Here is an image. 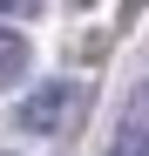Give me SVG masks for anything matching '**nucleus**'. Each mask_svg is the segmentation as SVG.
Instances as JSON below:
<instances>
[{"label": "nucleus", "instance_id": "nucleus-2", "mask_svg": "<svg viewBox=\"0 0 149 156\" xmlns=\"http://www.w3.org/2000/svg\"><path fill=\"white\" fill-rule=\"evenodd\" d=\"M20 68H27V34L0 27V88H7V82H20Z\"/></svg>", "mask_w": 149, "mask_h": 156}, {"label": "nucleus", "instance_id": "nucleus-3", "mask_svg": "<svg viewBox=\"0 0 149 156\" xmlns=\"http://www.w3.org/2000/svg\"><path fill=\"white\" fill-rule=\"evenodd\" d=\"M109 156H149V122L142 115H129L115 129V143H109Z\"/></svg>", "mask_w": 149, "mask_h": 156}, {"label": "nucleus", "instance_id": "nucleus-5", "mask_svg": "<svg viewBox=\"0 0 149 156\" xmlns=\"http://www.w3.org/2000/svg\"><path fill=\"white\" fill-rule=\"evenodd\" d=\"M129 115H142V122H149V82L136 88V109H129Z\"/></svg>", "mask_w": 149, "mask_h": 156}, {"label": "nucleus", "instance_id": "nucleus-1", "mask_svg": "<svg viewBox=\"0 0 149 156\" xmlns=\"http://www.w3.org/2000/svg\"><path fill=\"white\" fill-rule=\"evenodd\" d=\"M68 109H74V88L68 82H41L27 102H20V129H27V136H54L68 122Z\"/></svg>", "mask_w": 149, "mask_h": 156}, {"label": "nucleus", "instance_id": "nucleus-4", "mask_svg": "<svg viewBox=\"0 0 149 156\" xmlns=\"http://www.w3.org/2000/svg\"><path fill=\"white\" fill-rule=\"evenodd\" d=\"M41 0H0V14H34Z\"/></svg>", "mask_w": 149, "mask_h": 156}]
</instances>
